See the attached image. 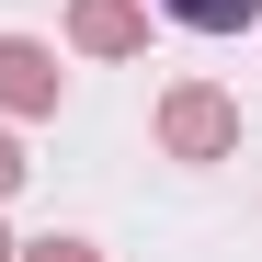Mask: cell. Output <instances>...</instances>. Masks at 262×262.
<instances>
[{"label":"cell","mask_w":262,"mask_h":262,"mask_svg":"<svg viewBox=\"0 0 262 262\" xmlns=\"http://www.w3.org/2000/svg\"><path fill=\"white\" fill-rule=\"evenodd\" d=\"M12 183H23V148H12V137H0V194H12Z\"/></svg>","instance_id":"obj_6"},{"label":"cell","mask_w":262,"mask_h":262,"mask_svg":"<svg viewBox=\"0 0 262 262\" xmlns=\"http://www.w3.org/2000/svg\"><path fill=\"white\" fill-rule=\"evenodd\" d=\"M12 262H92V239H34V251H12Z\"/></svg>","instance_id":"obj_5"},{"label":"cell","mask_w":262,"mask_h":262,"mask_svg":"<svg viewBox=\"0 0 262 262\" xmlns=\"http://www.w3.org/2000/svg\"><path fill=\"white\" fill-rule=\"evenodd\" d=\"M0 262H12V239H0Z\"/></svg>","instance_id":"obj_7"},{"label":"cell","mask_w":262,"mask_h":262,"mask_svg":"<svg viewBox=\"0 0 262 262\" xmlns=\"http://www.w3.org/2000/svg\"><path fill=\"white\" fill-rule=\"evenodd\" d=\"M171 23H194V34H239V23H262V0H160Z\"/></svg>","instance_id":"obj_4"},{"label":"cell","mask_w":262,"mask_h":262,"mask_svg":"<svg viewBox=\"0 0 262 262\" xmlns=\"http://www.w3.org/2000/svg\"><path fill=\"white\" fill-rule=\"evenodd\" d=\"M0 103L12 114H57V57L34 34H0Z\"/></svg>","instance_id":"obj_2"},{"label":"cell","mask_w":262,"mask_h":262,"mask_svg":"<svg viewBox=\"0 0 262 262\" xmlns=\"http://www.w3.org/2000/svg\"><path fill=\"white\" fill-rule=\"evenodd\" d=\"M69 34H80L92 57H137V34H148V12H137V0H80V12H69Z\"/></svg>","instance_id":"obj_3"},{"label":"cell","mask_w":262,"mask_h":262,"mask_svg":"<svg viewBox=\"0 0 262 262\" xmlns=\"http://www.w3.org/2000/svg\"><path fill=\"white\" fill-rule=\"evenodd\" d=\"M160 148H171V160H228V148H239V103L205 92V80L171 92V103H160Z\"/></svg>","instance_id":"obj_1"}]
</instances>
